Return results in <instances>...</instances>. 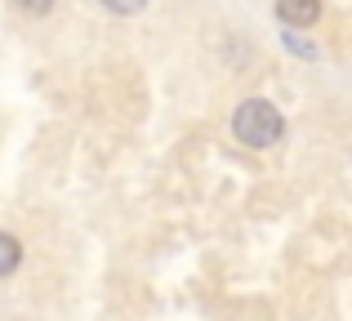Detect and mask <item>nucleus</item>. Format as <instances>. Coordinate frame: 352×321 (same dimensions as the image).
Masks as SVG:
<instances>
[{
  "label": "nucleus",
  "instance_id": "f257e3e1",
  "mask_svg": "<svg viewBox=\"0 0 352 321\" xmlns=\"http://www.w3.org/2000/svg\"><path fill=\"white\" fill-rule=\"evenodd\" d=\"M232 134L245 143V148L263 152V148H272V143H281L285 121L267 98H245V103L236 107V116H232Z\"/></svg>",
  "mask_w": 352,
  "mask_h": 321
},
{
  "label": "nucleus",
  "instance_id": "f03ea898",
  "mask_svg": "<svg viewBox=\"0 0 352 321\" xmlns=\"http://www.w3.org/2000/svg\"><path fill=\"white\" fill-rule=\"evenodd\" d=\"M276 18L285 27H312L321 18V0H276Z\"/></svg>",
  "mask_w": 352,
  "mask_h": 321
},
{
  "label": "nucleus",
  "instance_id": "7ed1b4c3",
  "mask_svg": "<svg viewBox=\"0 0 352 321\" xmlns=\"http://www.w3.org/2000/svg\"><path fill=\"white\" fill-rule=\"evenodd\" d=\"M18 259H23V245H18L14 232H5V236H0V277H14Z\"/></svg>",
  "mask_w": 352,
  "mask_h": 321
},
{
  "label": "nucleus",
  "instance_id": "20e7f679",
  "mask_svg": "<svg viewBox=\"0 0 352 321\" xmlns=\"http://www.w3.org/2000/svg\"><path fill=\"white\" fill-rule=\"evenodd\" d=\"M103 9H112V14H120V18H129V14H143L147 0H103Z\"/></svg>",
  "mask_w": 352,
  "mask_h": 321
},
{
  "label": "nucleus",
  "instance_id": "39448f33",
  "mask_svg": "<svg viewBox=\"0 0 352 321\" xmlns=\"http://www.w3.org/2000/svg\"><path fill=\"white\" fill-rule=\"evenodd\" d=\"M18 9H23V14H50L54 9V0H14Z\"/></svg>",
  "mask_w": 352,
  "mask_h": 321
},
{
  "label": "nucleus",
  "instance_id": "423d86ee",
  "mask_svg": "<svg viewBox=\"0 0 352 321\" xmlns=\"http://www.w3.org/2000/svg\"><path fill=\"white\" fill-rule=\"evenodd\" d=\"M285 45H290V49H299L303 58H312V54H317V49H312V45H308V41H299V36H285Z\"/></svg>",
  "mask_w": 352,
  "mask_h": 321
}]
</instances>
